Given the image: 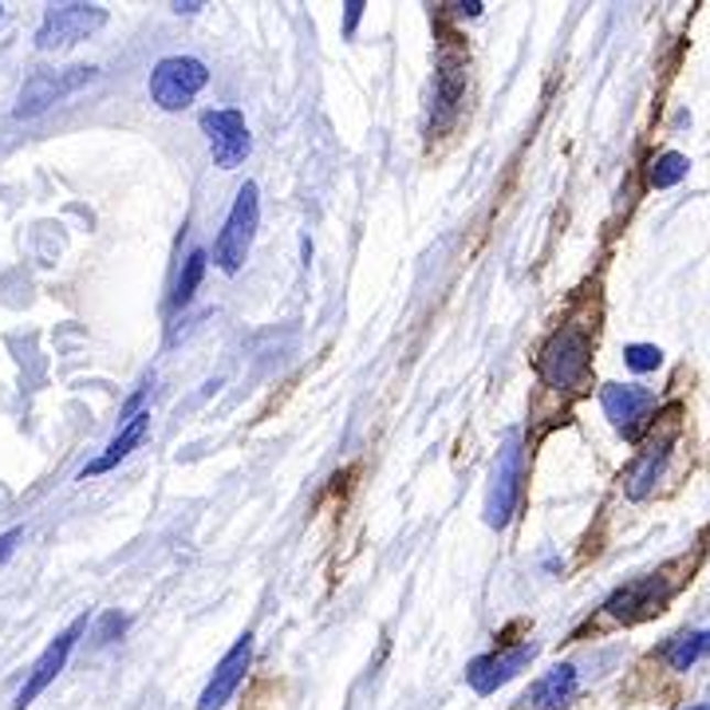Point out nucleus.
I'll return each instance as SVG.
<instances>
[{"label":"nucleus","mask_w":710,"mask_h":710,"mask_svg":"<svg viewBox=\"0 0 710 710\" xmlns=\"http://www.w3.org/2000/svg\"><path fill=\"white\" fill-rule=\"evenodd\" d=\"M592 368V331L580 324H560L537 351V371L549 387L577 391Z\"/></svg>","instance_id":"1"},{"label":"nucleus","mask_w":710,"mask_h":710,"mask_svg":"<svg viewBox=\"0 0 710 710\" xmlns=\"http://www.w3.org/2000/svg\"><path fill=\"white\" fill-rule=\"evenodd\" d=\"M256 226H261V189H256V182H245L237 189L233 209H229L226 226L214 241V261H218L221 273H241L249 249H253Z\"/></svg>","instance_id":"2"},{"label":"nucleus","mask_w":710,"mask_h":710,"mask_svg":"<svg viewBox=\"0 0 710 710\" xmlns=\"http://www.w3.org/2000/svg\"><path fill=\"white\" fill-rule=\"evenodd\" d=\"M209 84V67L194 56H166L151 72V99L162 111H186L194 95Z\"/></svg>","instance_id":"3"},{"label":"nucleus","mask_w":710,"mask_h":710,"mask_svg":"<svg viewBox=\"0 0 710 710\" xmlns=\"http://www.w3.org/2000/svg\"><path fill=\"white\" fill-rule=\"evenodd\" d=\"M107 24V12L99 4H52L40 20L36 47L40 52H64V47L79 44L91 32Z\"/></svg>","instance_id":"4"},{"label":"nucleus","mask_w":710,"mask_h":710,"mask_svg":"<svg viewBox=\"0 0 710 710\" xmlns=\"http://www.w3.org/2000/svg\"><path fill=\"white\" fill-rule=\"evenodd\" d=\"M521 473H525V450H521V435L510 430L505 446L498 450V466H493V485L490 498H485V521L493 529H502L505 521L513 517L521 498Z\"/></svg>","instance_id":"5"},{"label":"nucleus","mask_w":710,"mask_h":710,"mask_svg":"<svg viewBox=\"0 0 710 710\" xmlns=\"http://www.w3.org/2000/svg\"><path fill=\"white\" fill-rule=\"evenodd\" d=\"M95 79V67H59V72H36V76L24 84V91H20L17 99V119H36V114H44L52 103H59V99H67L72 91H79V87H87Z\"/></svg>","instance_id":"6"},{"label":"nucleus","mask_w":710,"mask_h":710,"mask_svg":"<svg viewBox=\"0 0 710 710\" xmlns=\"http://www.w3.org/2000/svg\"><path fill=\"white\" fill-rule=\"evenodd\" d=\"M201 131H206L209 154H214V162H218L221 171H237V166L249 159V151H253L245 114L233 111V107H221V111L201 114Z\"/></svg>","instance_id":"7"},{"label":"nucleus","mask_w":710,"mask_h":710,"mask_svg":"<svg viewBox=\"0 0 710 710\" xmlns=\"http://www.w3.org/2000/svg\"><path fill=\"white\" fill-rule=\"evenodd\" d=\"M84 627H87V615H79L76 624L67 627V632H59L52 644L44 647V655H40L36 663H32V671H29V679H24V687H20V695H17V702H12V710H29L32 702L40 699V695L52 687V679H56L59 671L67 667V655H72V647H76V640L84 635Z\"/></svg>","instance_id":"8"},{"label":"nucleus","mask_w":710,"mask_h":710,"mask_svg":"<svg viewBox=\"0 0 710 710\" xmlns=\"http://www.w3.org/2000/svg\"><path fill=\"white\" fill-rule=\"evenodd\" d=\"M533 655H537V644H533V640H521V644L502 647V652L478 655V659L466 667V682H470L478 695H493L498 687H505Z\"/></svg>","instance_id":"9"},{"label":"nucleus","mask_w":710,"mask_h":710,"mask_svg":"<svg viewBox=\"0 0 710 710\" xmlns=\"http://www.w3.org/2000/svg\"><path fill=\"white\" fill-rule=\"evenodd\" d=\"M249 659H253V635L245 632L226 652V659L214 667V675H209V682H206V691H201V699H198V710H221V707H226V702L237 695V687L245 682Z\"/></svg>","instance_id":"10"},{"label":"nucleus","mask_w":710,"mask_h":710,"mask_svg":"<svg viewBox=\"0 0 710 710\" xmlns=\"http://www.w3.org/2000/svg\"><path fill=\"white\" fill-rule=\"evenodd\" d=\"M667 597H671V585H663L659 577H647V580H635V585L620 588V592H612L608 604H604V612L612 615V620L632 624V620H644V615H652V612H663Z\"/></svg>","instance_id":"11"},{"label":"nucleus","mask_w":710,"mask_h":710,"mask_svg":"<svg viewBox=\"0 0 710 710\" xmlns=\"http://www.w3.org/2000/svg\"><path fill=\"white\" fill-rule=\"evenodd\" d=\"M600 407H604V415L612 418L624 435H635L640 418L655 407V395L647 387H635V383H627V387L624 383H608V387L600 391Z\"/></svg>","instance_id":"12"},{"label":"nucleus","mask_w":710,"mask_h":710,"mask_svg":"<svg viewBox=\"0 0 710 710\" xmlns=\"http://www.w3.org/2000/svg\"><path fill=\"white\" fill-rule=\"evenodd\" d=\"M146 430H151V415L146 411H139L134 418H127L123 430L107 443V450L99 458H91V462L84 466V473H79V482H87V478H99V473L114 470V466L123 462L127 455H131L134 446H142V438H146Z\"/></svg>","instance_id":"13"},{"label":"nucleus","mask_w":710,"mask_h":710,"mask_svg":"<svg viewBox=\"0 0 710 710\" xmlns=\"http://www.w3.org/2000/svg\"><path fill=\"white\" fill-rule=\"evenodd\" d=\"M462 95H466V59L443 56L435 76V127H446L455 119Z\"/></svg>","instance_id":"14"},{"label":"nucleus","mask_w":710,"mask_h":710,"mask_svg":"<svg viewBox=\"0 0 710 710\" xmlns=\"http://www.w3.org/2000/svg\"><path fill=\"white\" fill-rule=\"evenodd\" d=\"M572 695H577V667L572 663H560V667L545 671L529 687L533 710H565L572 702Z\"/></svg>","instance_id":"15"},{"label":"nucleus","mask_w":710,"mask_h":710,"mask_svg":"<svg viewBox=\"0 0 710 710\" xmlns=\"http://www.w3.org/2000/svg\"><path fill=\"white\" fill-rule=\"evenodd\" d=\"M667 458H671V438H659V443L647 446V455L635 462L632 473H627V498H632V502H640V498H647V493L655 490Z\"/></svg>","instance_id":"16"},{"label":"nucleus","mask_w":710,"mask_h":710,"mask_svg":"<svg viewBox=\"0 0 710 710\" xmlns=\"http://www.w3.org/2000/svg\"><path fill=\"white\" fill-rule=\"evenodd\" d=\"M699 655H707V635L702 632H679L671 644L663 647V659H667L671 671H691Z\"/></svg>","instance_id":"17"},{"label":"nucleus","mask_w":710,"mask_h":710,"mask_svg":"<svg viewBox=\"0 0 710 710\" xmlns=\"http://www.w3.org/2000/svg\"><path fill=\"white\" fill-rule=\"evenodd\" d=\"M201 276H206V253L201 249H194V253L182 261V273H178V284H174V308H182V304L194 301V293H198Z\"/></svg>","instance_id":"18"},{"label":"nucleus","mask_w":710,"mask_h":710,"mask_svg":"<svg viewBox=\"0 0 710 710\" xmlns=\"http://www.w3.org/2000/svg\"><path fill=\"white\" fill-rule=\"evenodd\" d=\"M687 171H691V162H687V154H679V151H667V154H659V159L652 162V186L655 189H671L675 182H682L687 178Z\"/></svg>","instance_id":"19"},{"label":"nucleus","mask_w":710,"mask_h":710,"mask_svg":"<svg viewBox=\"0 0 710 710\" xmlns=\"http://www.w3.org/2000/svg\"><path fill=\"white\" fill-rule=\"evenodd\" d=\"M624 363L632 371H655L663 363V351L655 343H627L624 348Z\"/></svg>","instance_id":"20"},{"label":"nucleus","mask_w":710,"mask_h":710,"mask_svg":"<svg viewBox=\"0 0 710 710\" xmlns=\"http://www.w3.org/2000/svg\"><path fill=\"white\" fill-rule=\"evenodd\" d=\"M123 632H127V615L107 612L103 620H99V632H95V640H99V644H111L114 635H123Z\"/></svg>","instance_id":"21"},{"label":"nucleus","mask_w":710,"mask_h":710,"mask_svg":"<svg viewBox=\"0 0 710 710\" xmlns=\"http://www.w3.org/2000/svg\"><path fill=\"white\" fill-rule=\"evenodd\" d=\"M360 17H363V4L360 0H348V4H343V36H356Z\"/></svg>","instance_id":"22"},{"label":"nucleus","mask_w":710,"mask_h":710,"mask_svg":"<svg viewBox=\"0 0 710 710\" xmlns=\"http://www.w3.org/2000/svg\"><path fill=\"white\" fill-rule=\"evenodd\" d=\"M24 537L20 529H9V533H0V560H9L12 557V549H17V540Z\"/></svg>","instance_id":"23"},{"label":"nucleus","mask_w":710,"mask_h":710,"mask_svg":"<svg viewBox=\"0 0 710 710\" xmlns=\"http://www.w3.org/2000/svg\"><path fill=\"white\" fill-rule=\"evenodd\" d=\"M171 9L178 12V17H182V12H186V17H194V12H201L206 4H198V0H186V4H182V0H178V4H171Z\"/></svg>","instance_id":"24"},{"label":"nucleus","mask_w":710,"mask_h":710,"mask_svg":"<svg viewBox=\"0 0 710 710\" xmlns=\"http://www.w3.org/2000/svg\"><path fill=\"white\" fill-rule=\"evenodd\" d=\"M682 710H710V702H699V707H682Z\"/></svg>","instance_id":"25"},{"label":"nucleus","mask_w":710,"mask_h":710,"mask_svg":"<svg viewBox=\"0 0 710 710\" xmlns=\"http://www.w3.org/2000/svg\"><path fill=\"white\" fill-rule=\"evenodd\" d=\"M702 635H707V652H710V632H702Z\"/></svg>","instance_id":"26"},{"label":"nucleus","mask_w":710,"mask_h":710,"mask_svg":"<svg viewBox=\"0 0 710 710\" xmlns=\"http://www.w3.org/2000/svg\"><path fill=\"white\" fill-rule=\"evenodd\" d=\"M0 17H4V9H0Z\"/></svg>","instance_id":"27"}]
</instances>
